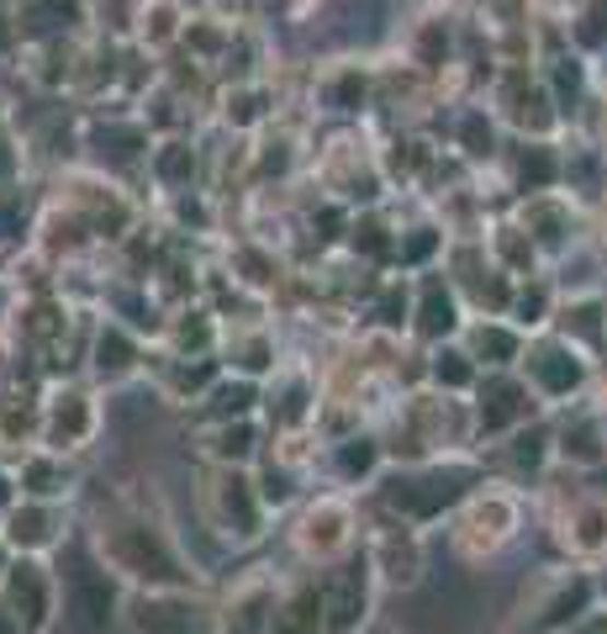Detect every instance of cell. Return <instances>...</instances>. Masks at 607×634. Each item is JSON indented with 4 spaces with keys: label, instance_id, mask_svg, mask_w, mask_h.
Wrapping results in <instances>:
<instances>
[{
    "label": "cell",
    "instance_id": "cell-1",
    "mask_svg": "<svg viewBox=\"0 0 607 634\" xmlns=\"http://www.w3.org/2000/svg\"><path fill=\"white\" fill-rule=\"evenodd\" d=\"M63 581H69V624L74 630H85V634H95V630H106L112 624V581H106V572L95 566L85 550H74L69 555V572H63Z\"/></svg>",
    "mask_w": 607,
    "mask_h": 634
},
{
    "label": "cell",
    "instance_id": "cell-2",
    "mask_svg": "<svg viewBox=\"0 0 607 634\" xmlns=\"http://www.w3.org/2000/svg\"><path fill=\"white\" fill-rule=\"evenodd\" d=\"M106 550H112V561H117L121 572L143 576V581H180V566H175V555L164 550V540L143 529V523H117L112 534H106Z\"/></svg>",
    "mask_w": 607,
    "mask_h": 634
},
{
    "label": "cell",
    "instance_id": "cell-3",
    "mask_svg": "<svg viewBox=\"0 0 607 634\" xmlns=\"http://www.w3.org/2000/svg\"><path fill=\"white\" fill-rule=\"evenodd\" d=\"M5 603L16 613V630L22 634L43 630V619H48V576H43V566H32V561L11 566V576H5Z\"/></svg>",
    "mask_w": 607,
    "mask_h": 634
},
{
    "label": "cell",
    "instance_id": "cell-4",
    "mask_svg": "<svg viewBox=\"0 0 607 634\" xmlns=\"http://www.w3.org/2000/svg\"><path fill=\"white\" fill-rule=\"evenodd\" d=\"M459 486H465V476L459 471H450V476H428V482H396L392 503L396 508H407V514H439L444 503H455Z\"/></svg>",
    "mask_w": 607,
    "mask_h": 634
},
{
    "label": "cell",
    "instance_id": "cell-5",
    "mask_svg": "<svg viewBox=\"0 0 607 634\" xmlns=\"http://www.w3.org/2000/svg\"><path fill=\"white\" fill-rule=\"evenodd\" d=\"M85 16L80 0H16V27L27 37H43V32H63Z\"/></svg>",
    "mask_w": 607,
    "mask_h": 634
},
{
    "label": "cell",
    "instance_id": "cell-6",
    "mask_svg": "<svg viewBox=\"0 0 607 634\" xmlns=\"http://www.w3.org/2000/svg\"><path fill=\"white\" fill-rule=\"evenodd\" d=\"M360 603H364V576H360V566H349V572L328 587V624H323V634H343V630H349V624H354V613H360Z\"/></svg>",
    "mask_w": 607,
    "mask_h": 634
},
{
    "label": "cell",
    "instance_id": "cell-7",
    "mask_svg": "<svg viewBox=\"0 0 607 634\" xmlns=\"http://www.w3.org/2000/svg\"><path fill=\"white\" fill-rule=\"evenodd\" d=\"M91 434V407H85V396H54V407H48V439L54 445H74V439H85Z\"/></svg>",
    "mask_w": 607,
    "mask_h": 634
},
{
    "label": "cell",
    "instance_id": "cell-8",
    "mask_svg": "<svg viewBox=\"0 0 607 634\" xmlns=\"http://www.w3.org/2000/svg\"><path fill=\"white\" fill-rule=\"evenodd\" d=\"M138 630L143 634H207V624L196 619V608H185V603H143Z\"/></svg>",
    "mask_w": 607,
    "mask_h": 634
},
{
    "label": "cell",
    "instance_id": "cell-9",
    "mask_svg": "<svg viewBox=\"0 0 607 634\" xmlns=\"http://www.w3.org/2000/svg\"><path fill=\"white\" fill-rule=\"evenodd\" d=\"M517 413H523V392H517L513 381H491V387H486V407H481L486 428H502V423H513Z\"/></svg>",
    "mask_w": 607,
    "mask_h": 634
},
{
    "label": "cell",
    "instance_id": "cell-10",
    "mask_svg": "<svg viewBox=\"0 0 607 634\" xmlns=\"http://www.w3.org/2000/svg\"><path fill=\"white\" fill-rule=\"evenodd\" d=\"M222 518L238 529V534H254V523H259V514H254V497H248V486L243 482H222Z\"/></svg>",
    "mask_w": 607,
    "mask_h": 634
},
{
    "label": "cell",
    "instance_id": "cell-11",
    "mask_svg": "<svg viewBox=\"0 0 607 634\" xmlns=\"http://www.w3.org/2000/svg\"><path fill=\"white\" fill-rule=\"evenodd\" d=\"M11 540L16 544H48L54 540V514H48V508H16V514H11Z\"/></svg>",
    "mask_w": 607,
    "mask_h": 634
},
{
    "label": "cell",
    "instance_id": "cell-12",
    "mask_svg": "<svg viewBox=\"0 0 607 634\" xmlns=\"http://www.w3.org/2000/svg\"><path fill=\"white\" fill-rule=\"evenodd\" d=\"M95 365H101V376H121V370L132 365V344H127L117 328H106L101 344H95Z\"/></svg>",
    "mask_w": 607,
    "mask_h": 634
},
{
    "label": "cell",
    "instance_id": "cell-13",
    "mask_svg": "<svg viewBox=\"0 0 607 634\" xmlns=\"http://www.w3.org/2000/svg\"><path fill=\"white\" fill-rule=\"evenodd\" d=\"M539 381H545L549 392H571L576 387V376H581V365L576 360H565V355H539Z\"/></svg>",
    "mask_w": 607,
    "mask_h": 634
},
{
    "label": "cell",
    "instance_id": "cell-14",
    "mask_svg": "<svg viewBox=\"0 0 607 634\" xmlns=\"http://www.w3.org/2000/svg\"><path fill=\"white\" fill-rule=\"evenodd\" d=\"M312 608H317V592L306 587L302 598L291 603V613L280 619V630H275V634H312V630H317V613H312Z\"/></svg>",
    "mask_w": 607,
    "mask_h": 634
},
{
    "label": "cell",
    "instance_id": "cell-15",
    "mask_svg": "<svg viewBox=\"0 0 607 634\" xmlns=\"http://www.w3.org/2000/svg\"><path fill=\"white\" fill-rule=\"evenodd\" d=\"M455 328V307L439 286H428V302H423V333H450Z\"/></svg>",
    "mask_w": 607,
    "mask_h": 634
},
{
    "label": "cell",
    "instance_id": "cell-16",
    "mask_svg": "<svg viewBox=\"0 0 607 634\" xmlns=\"http://www.w3.org/2000/svg\"><path fill=\"white\" fill-rule=\"evenodd\" d=\"M190 164H196V159H190V149H164V153H159V175H164V181H180V175H190Z\"/></svg>",
    "mask_w": 607,
    "mask_h": 634
},
{
    "label": "cell",
    "instance_id": "cell-17",
    "mask_svg": "<svg viewBox=\"0 0 607 634\" xmlns=\"http://www.w3.org/2000/svg\"><path fill=\"white\" fill-rule=\"evenodd\" d=\"M248 402H254L248 387H222V392H217V413H243Z\"/></svg>",
    "mask_w": 607,
    "mask_h": 634
},
{
    "label": "cell",
    "instance_id": "cell-18",
    "mask_svg": "<svg viewBox=\"0 0 607 634\" xmlns=\"http://www.w3.org/2000/svg\"><path fill=\"white\" fill-rule=\"evenodd\" d=\"M259 619H265V598H248L238 608V630L233 634H259Z\"/></svg>",
    "mask_w": 607,
    "mask_h": 634
},
{
    "label": "cell",
    "instance_id": "cell-19",
    "mask_svg": "<svg viewBox=\"0 0 607 634\" xmlns=\"http://www.w3.org/2000/svg\"><path fill=\"white\" fill-rule=\"evenodd\" d=\"M439 381H450V387H465V381H470V365L459 360V355H444V360H439Z\"/></svg>",
    "mask_w": 607,
    "mask_h": 634
},
{
    "label": "cell",
    "instance_id": "cell-20",
    "mask_svg": "<svg viewBox=\"0 0 607 634\" xmlns=\"http://www.w3.org/2000/svg\"><path fill=\"white\" fill-rule=\"evenodd\" d=\"M581 603H586V587H581V581H576V587H571V592H565L560 603H555V613H549L545 624H560V619H571V613H576Z\"/></svg>",
    "mask_w": 607,
    "mask_h": 634
},
{
    "label": "cell",
    "instance_id": "cell-21",
    "mask_svg": "<svg viewBox=\"0 0 607 634\" xmlns=\"http://www.w3.org/2000/svg\"><path fill=\"white\" fill-rule=\"evenodd\" d=\"M32 413L27 407H5V418H0V439H16V434H27Z\"/></svg>",
    "mask_w": 607,
    "mask_h": 634
},
{
    "label": "cell",
    "instance_id": "cell-22",
    "mask_svg": "<svg viewBox=\"0 0 607 634\" xmlns=\"http://www.w3.org/2000/svg\"><path fill=\"white\" fill-rule=\"evenodd\" d=\"M59 476H54V465H43V460H37V465H27V492H59Z\"/></svg>",
    "mask_w": 607,
    "mask_h": 634
},
{
    "label": "cell",
    "instance_id": "cell-23",
    "mask_svg": "<svg viewBox=\"0 0 607 634\" xmlns=\"http://www.w3.org/2000/svg\"><path fill=\"white\" fill-rule=\"evenodd\" d=\"M481 355H497V360H507L513 355V333H481Z\"/></svg>",
    "mask_w": 607,
    "mask_h": 634
},
{
    "label": "cell",
    "instance_id": "cell-24",
    "mask_svg": "<svg viewBox=\"0 0 607 634\" xmlns=\"http://www.w3.org/2000/svg\"><path fill=\"white\" fill-rule=\"evenodd\" d=\"M465 143H470V153H486L491 149V127H486L481 117H470L465 122Z\"/></svg>",
    "mask_w": 607,
    "mask_h": 634
},
{
    "label": "cell",
    "instance_id": "cell-25",
    "mask_svg": "<svg viewBox=\"0 0 607 634\" xmlns=\"http://www.w3.org/2000/svg\"><path fill=\"white\" fill-rule=\"evenodd\" d=\"M248 445H254V434H248V428H227L217 450H222V454H248Z\"/></svg>",
    "mask_w": 607,
    "mask_h": 634
},
{
    "label": "cell",
    "instance_id": "cell-26",
    "mask_svg": "<svg viewBox=\"0 0 607 634\" xmlns=\"http://www.w3.org/2000/svg\"><path fill=\"white\" fill-rule=\"evenodd\" d=\"M370 460H375L370 445H349V450H343V471H370Z\"/></svg>",
    "mask_w": 607,
    "mask_h": 634
},
{
    "label": "cell",
    "instance_id": "cell-27",
    "mask_svg": "<svg viewBox=\"0 0 607 634\" xmlns=\"http://www.w3.org/2000/svg\"><path fill=\"white\" fill-rule=\"evenodd\" d=\"M523 181H549V159H545V153L523 159Z\"/></svg>",
    "mask_w": 607,
    "mask_h": 634
},
{
    "label": "cell",
    "instance_id": "cell-28",
    "mask_svg": "<svg viewBox=\"0 0 607 634\" xmlns=\"http://www.w3.org/2000/svg\"><path fill=\"white\" fill-rule=\"evenodd\" d=\"M207 376H212V365H196V370H180V387L190 392V387H207Z\"/></svg>",
    "mask_w": 607,
    "mask_h": 634
},
{
    "label": "cell",
    "instance_id": "cell-29",
    "mask_svg": "<svg viewBox=\"0 0 607 634\" xmlns=\"http://www.w3.org/2000/svg\"><path fill=\"white\" fill-rule=\"evenodd\" d=\"M11 175H16V153H11V143L0 138V185L11 181Z\"/></svg>",
    "mask_w": 607,
    "mask_h": 634
},
{
    "label": "cell",
    "instance_id": "cell-30",
    "mask_svg": "<svg viewBox=\"0 0 607 634\" xmlns=\"http://www.w3.org/2000/svg\"><path fill=\"white\" fill-rule=\"evenodd\" d=\"M428 249H433V239H428V233H418V239L407 243V260H423Z\"/></svg>",
    "mask_w": 607,
    "mask_h": 634
},
{
    "label": "cell",
    "instance_id": "cell-31",
    "mask_svg": "<svg viewBox=\"0 0 607 634\" xmlns=\"http://www.w3.org/2000/svg\"><path fill=\"white\" fill-rule=\"evenodd\" d=\"M586 634H607V624H603V619H597V624H592V630H586Z\"/></svg>",
    "mask_w": 607,
    "mask_h": 634
}]
</instances>
